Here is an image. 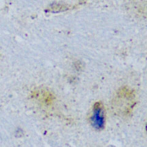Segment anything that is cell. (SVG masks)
<instances>
[{"mask_svg":"<svg viewBox=\"0 0 147 147\" xmlns=\"http://www.w3.org/2000/svg\"><path fill=\"white\" fill-rule=\"evenodd\" d=\"M104 114L102 106L97 104L94 106L93 115L91 117V122L96 129H102L104 126Z\"/></svg>","mask_w":147,"mask_h":147,"instance_id":"1","label":"cell"}]
</instances>
